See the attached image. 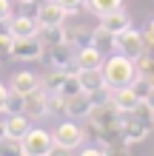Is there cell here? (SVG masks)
<instances>
[{"label": "cell", "mask_w": 154, "mask_h": 156, "mask_svg": "<svg viewBox=\"0 0 154 156\" xmlns=\"http://www.w3.org/2000/svg\"><path fill=\"white\" fill-rule=\"evenodd\" d=\"M17 3H23V6H32V3H37V0H17Z\"/></svg>", "instance_id": "obj_30"}, {"label": "cell", "mask_w": 154, "mask_h": 156, "mask_svg": "<svg viewBox=\"0 0 154 156\" xmlns=\"http://www.w3.org/2000/svg\"><path fill=\"white\" fill-rule=\"evenodd\" d=\"M37 85H40V80L34 77L32 71H20V74L12 77V85H9V88L17 91V94H29V91H34Z\"/></svg>", "instance_id": "obj_14"}, {"label": "cell", "mask_w": 154, "mask_h": 156, "mask_svg": "<svg viewBox=\"0 0 154 156\" xmlns=\"http://www.w3.org/2000/svg\"><path fill=\"white\" fill-rule=\"evenodd\" d=\"M29 119H26L23 114H9V119H6V136H12V139H20V136L29 131Z\"/></svg>", "instance_id": "obj_15"}, {"label": "cell", "mask_w": 154, "mask_h": 156, "mask_svg": "<svg viewBox=\"0 0 154 156\" xmlns=\"http://www.w3.org/2000/svg\"><path fill=\"white\" fill-rule=\"evenodd\" d=\"M63 82H66V71L51 68L49 74H46V80H40V85H43V88H46L49 94H51V91H60V88H63Z\"/></svg>", "instance_id": "obj_20"}, {"label": "cell", "mask_w": 154, "mask_h": 156, "mask_svg": "<svg viewBox=\"0 0 154 156\" xmlns=\"http://www.w3.org/2000/svg\"><path fill=\"white\" fill-rule=\"evenodd\" d=\"M120 6H123V0H86V9L92 14H97V17L114 12V9H120Z\"/></svg>", "instance_id": "obj_18"}, {"label": "cell", "mask_w": 154, "mask_h": 156, "mask_svg": "<svg viewBox=\"0 0 154 156\" xmlns=\"http://www.w3.org/2000/svg\"><path fill=\"white\" fill-rule=\"evenodd\" d=\"M0 139H6V119L0 116Z\"/></svg>", "instance_id": "obj_29"}, {"label": "cell", "mask_w": 154, "mask_h": 156, "mask_svg": "<svg viewBox=\"0 0 154 156\" xmlns=\"http://www.w3.org/2000/svg\"><path fill=\"white\" fill-rule=\"evenodd\" d=\"M103 80H106V85L117 91V88H123V85H131V80L137 77V66H134V60L131 57H126V54L120 51H114V57H108L103 66Z\"/></svg>", "instance_id": "obj_1"}, {"label": "cell", "mask_w": 154, "mask_h": 156, "mask_svg": "<svg viewBox=\"0 0 154 156\" xmlns=\"http://www.w3.org/2000/svg\"><path fill=\"white\" fill-rule=\"evenodd\" d=\"M77 62H80V68H100L103 54L97 45H83V48H77Z\"/></svg>", "instance_id": "obj_12"}, {"label": "cell", "mask_w": 154, "mask_h": 156, "mask_svg": "<svg viewBox=\"0 0 154 156\" xmlns=\"http://www.w3.org/2000/svg\"><path fill=\"white\" fill-rule=\"evenodd\" d=\"M66 43H71L74 48H83V45H94V34L88 31V29H71V31H66Z\"/></svg>", "instance_id": "obj_17"}, {"label": "cell", "mask_w": 154, "mask_h": 156, "mask_svg": "<svg viewBox=\"0 0 154 156\" xmlns=\"http://www.w3.org/2000/svg\"><path fill=\"white\" fill-rule=\"evenodd\" d=\"M94 108V99L88 91H80V94L74 97H66V108H63V114H69L71 119H86L88 114H92Z\"/></svg>", "instance_id": "obj_8"}, {"label": "cell", "mask_w": 154, "mask_h": 156, "mask_svg": "<svg viewBox=\"0 0 154 156\" xmlns=\"http://www.w3.org/2000/svg\"><path fill=\"white\" fill-rule=\"evenodd\" d=\"M37 40L43 45H57V43L66 40V29H63V26H40Z\"/></svg>", "instance_id": "obj_16"}, {"label": "cell", "mask_w": 154, "mask_h": 156, "mask_svg": "<svg viewBox=\"0 0 154 156\" xmlns=\"http://www.w3.org/2000/svg\"><path fill=\"white\" fill-rule=\"evenodd\" d=\"M12 43H14L12 31L0 29V60H12Z\"/></svg>", "instance_id": "obj_24"}, {"label": "cell", "mask_w": 154, "mask_h": 156, "mask_svg": "<svg viewBox=\"0 0 154 156\" xmlns=\"http://www.w3.org/2000/svg\"><path fill=\"white\" fill-rule=\"evenodd\" d=\"M111 48H114V51H120V54H126V57H131V60H137L140 54L146 51V40H143V31L126 29L123 34H117V37H114Z\"/></svg>", "instance_id": "obj_4"}, {"label": "cell", "mask_w": 154, "mask_h": 156, "mask_svg": "<svg viewBox=\"0 0 154 156\" xmlns=\"http://www.w3.org/2000/svg\"><path fill=\"white\" fill-rule=\"evenodd\" d=\"M57 3H60L63 9H66V12H69V14H77V12H80V9H83V6H86V0H57Z\"/></svg>", "instance_id": "obj_26"}, {"label": "cell", "mask_w": 154, "mask_h": 156, "mask_svg": "<svg viewBox=\"0 0 154 156\" xmlns=\"http://www.w3.org/2000/svg\"><path fill=\"white\" fill-rule=\"evenodd\" d=\"M9 31H12V37H37L40 23L32 14H17V17H9Z\"/></svg>", "instance_id": "obj_9"}, {"label": "cell", "mask_w": 154, "mask_h": 156, "mask_svg": "<svg viewBox=\"0 0 154 156\" xmlns=\"http://www.w3.org/2000/svg\"><path fill=\"white\" fill-rule=\"evenodd\" d=\"M100 26L108 31V34H123L126 29H131V17H129V12L120 6V9H114V12H108V14H103L100 17Z\"/></svg>", "instance_id": "obj_10"}, {"label": "cell", "mask_w": 154, "mask_h": 156, "mask_svg": "<svg viewBox=\"0 0 154 156\" xmlns=\"http://www.w3.org/2000/svg\"><path fill=\"white\" fill-rule=\"evenodd\" d=\"M111 102L120 108V111H131L134 105L140 102L137 99V94L131 91V85H123V88H117V91H111Z\"/></svg>", "instance_id": "obj_13"}, {"label": "cell", "mask_w": 154, "mask_h": 156, "mask_svg": "<svg viewBox=\"0 0 154 156\" xmlns=\"http://www.w3.org/2000/svg\"><path fill=\"white\" fill-rule=\"evenodd\" d=\"M6 97H9V88L0 82V114H3V105H6Z\"/></svg>", "instance_id": "obj_28"}, {"label": "cell", "mask_w": 154, "mask_h": 156, "mask_svg": "<svg viewBox=\"0 0 154 156\" xmlns=\"http://www.w3.org/2000/svg\"><path fill=\"white\" fill-rule=\"evenodd\" d=\"M23 111H26V116H46L49 114V91L43 88V85H37L34 91H29V94H23Z\"/></svg>", "instance_id": "obj_6"}, {"label": "cell", "mask_w": 154, "mask_h": 156, "mask_svg": "<svg viewBox=\"0 0 154 156\" xmlns=\"http://www.w3.org/2000/svg\"><path fill=\"white\" fill-rule=\"evenodd\" d=\"M77 77H80V85H83V91H88V94L106 85V80H103V71H100V68H80V71H77Z\"/></svg>", "instance_id": "obj_11"}, {"label": "cell", "mask_w": 154, "mask_h": 156, "mask_svg": "<svg viewBox=\"0 0 154 156\" xmlns=\"http://www.w3.org/2000/svg\"><path fill=\"white\" fill-rule=\"evenodd\" d=\"M54 151V136L51 131H43V128H29L20 136V153L23 156H49Z\"/></svg>", "instance_id": "obj_2"}, {"label": "cell", "mask_w": 154, "mask_h": 156, "mask_svg": "<svg viewBox=\"0 0 154 156\" xmlns=\"http://www.w3.org/2000/svg\"><path fill=\"white\" fill-rule=\"evenodd\" d=\"M151 26H154V20H151Z\"/></svg>", "instance_id": "obj_31"}, {"label": "cell", "mask_w": 154, "mask_h": 156, "mask_svg": "<svg viewBox=\"0 0 154 156\" xmlns=\"http://www.w3.org/2000/svg\"><path fill=\"white\" fill-rule=\"evenodd\" d=\"M129 116L131 119H137V122H143V125H148L151 128V122H154V108L146 102V99H140V102L137 105H134L131 108V111H129Z\"/></svg>", "instance_id": "obj_19"}, {"label": "cell", "mask_w": 154, "mask_h": 156, "mask_svg": "<svg viewBox=\"0 0 154 156\" xmlns=\"http://www.w3.org/2000/svg\"><path fill=\"white\" fill-rule=\"evenodd\" d=\"M40 54H43V43L37 37H14V43H12V60L32 62V60H40Z\"/></svg>", "instance_id": "obj_5"}, {"label": "cell", "mask_w": 154, "mask_h": 156, "mask_svg": "<svg viewBox=\"0 0 154 156\" xmlns=\"http://www.w3.org/2000/svg\"><path fill=\"white\" fill-rule=\"evenodd\" d=\"M83 91V85H80V77L77 74H66V82H63V88H60V94L63 97H74Z\"/></svg>", "instance_id": "obj_23"}, {"label": "cell", "mask_w": 154, "mask_h": 156, "mask_svg": "<svg viewBox=\"0 0 154 156\" xmlns=\"http://www.w3.org/2000/svg\"><path fill=\"white\" fill-rule=\"evenodd\" d=\"M51 136H54V148H60V151H74V148L83 145L86 131L74 122V119H69V122H63Z\"/></svg>", "instance_id": "obj_3"}, {"label": "cell", "mask_w": 154, "mask_h": 156, "mask_svg": "<svg viewBox=\"0 0 154 156\" xmlns=\"http://www.w3.org/2000/svg\"><path fill=\"white\" fill-rule=\"evenodd\" d=\"M9 17H12V3L9 0H0V23L9 20Z\"/></svg>", "instance_id": "obj_27"}, {"label": "cell", "mask_w": 154, "mask_h": 156, "mask_svg": "<svg viewBox=\"0 0 154 156\" xmlns=\"http://www.w3.org/2000/svg\"><path fill=\"white\" fill-rule=\"evenodd\" d=\"M34 17H37L40 26H63V23H66V17H69V12L57 3V0H43Z\"/></svg>", "instance_id": "obj_7"}, {"label": "cell", "mask_w": 154, "mask_h": 156, "mask_svg": "<svg viewBox=\"0 0 154 156\" xmlns=\"http://www.w3.org/2000/svg\"><path fill=\"white\" fill-rule=\"evenodd\" d=\"M92 34H94V45H97V48H103V45H111V43H114V34H108L103 26H97Z\"/></svg>", "instance_id": "obj_25"}, {"label": "cell", "mask_w": 154, "mask_h": 156, "mask_svg": "<svg viewBox=\"0 0 154 156\" xmlns=\"http://www.w3.org/2000/svg\"><path fill=\"white\" fill-rule=\"evenodd\" d=\"M23 111V94L9 88V97H6V105H3V114H20Z\"/></svg>", "instance_id": "obj_21"}, {"label": "cell", "mask_w": 154, "mask_h": 156, "mask_svg": "<svg viewBox=\"0 0 154 156\" xmlns=\"http://www.w3.org/2000/svg\"><path fill=\"white\" fill-rule=\"evenodd\" d=\"M151 88H154V85H151V82H148L146 77H140V74H137V77L131 80V91H134V94H137V99H148Z\"/></svg>", "instance_id": "obj_22"}]
</instances>
